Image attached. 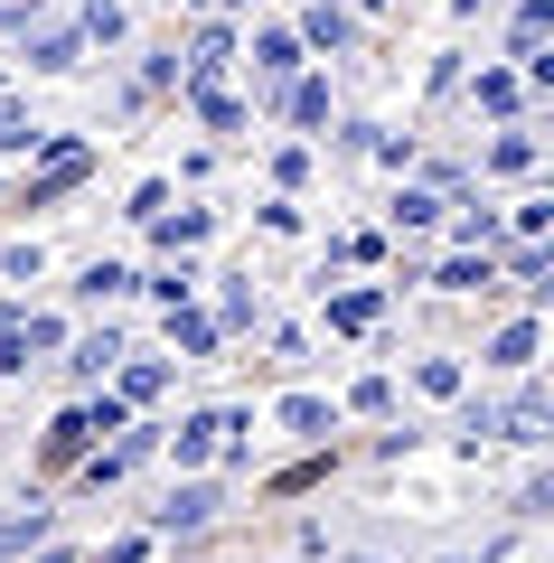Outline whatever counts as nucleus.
Instances as JSON below:
<instances>
[{"label": "nucleus", "mask_w": 554, "mask_h": 563, "mask_svg": "<svg viewBox=\"0 0 554 563\" xmlns=\"http://www.w3.org/2000/svg\"><path fill=\"white\" fill-rule=\"evenodd\" d=\"M85 169H95V151H85V141H47L39 169L20 179V207H57L66 188H85Z\"/></svg>", "instance_id": "obj_1"}, {"label": "nucleus", "mask_w": 554, "mask_h": 563, "mask_svg": "<svg viewBox=\"0 0 554 563\" xmlns=\"http://www.w3.org/2000/svg\"><path fill=\"white\" fill-rule=\"evenodd\" d=\"M47 347H66V320H10L0 329V376H29Z\"/></svg>", "instance_id": "obj_2"}, {"label": "nucleus", "mask_w": 554, "mask_h": 563, "mask_svg": "<svg viewBox=\"0 0 554 563\" xmlns=\"http://www.w3.org/2000/svg\"><path fill=\"white\" fill-rule=\"evenodd\" d=\"M226 66H236V29H226V20H207L198 38H188V66H178V85L198 95V85H217Z\"/></svg>", "instance_id": "obj_3"}, {"label": "nucleus", "mask_w": 554, "mask_h": 563, "mask_svg": "<svg viewBox=\"0 0 554 563\" xmlns=\"http://www.w3.org/2000/svg\"><path fill=\"white\" fill-rule=\"evenodd\" d=\"M292 38H301V57H338V47H348L357 29H348V10H338V0H311Z\"/></svg>", "instance_id": "obj_4"}, {"label": "nucleus", "mask_w": 554, "mask_h": 563, "mask_svg": "<svg viewBox=\"0 0 554 563\" xmlns=\"http://www.w3.org/2000/svg\"><path fill=\"white\" fill-rule=\"evenodd\" d=\"M113 357H122V329H85V339L76 347H66V376H76V385H95V376H113Z\"/></svg>", "instance_id": "obj_5"}, {"label": "nucleus", "mask_w": 554, "mask_h": 563, "mask_svg": "<svg viewBox=\"0 0 554 563\" xmlns=\"http://www.w3.org/2000/svg\"><path fill=\"white\" fill-rule=\"evenodd\" d=\"M85 451H95V422H85V404H76V413H57V422H47L39 461H47V470H66V461H85Z\"/></svg>", "instance_id": "obj_6"}, {"label": "nucleus", "mask_w": 554, "mask_h": 563, "mask_svg": "<svg viewBox=\"0 0 554 563\" xmlns=\"http://www.w3.org/2000/svg\"><path fill=\"white\" fill-rule=\"evenodd\" d=\"M76 47H85V38H76V20H57V29H39L20 57H29V76H66V66H76Z\"/></svg>", "instance_id": "obj_7"}, {"label": "nucleus", "mask_w": 554, "mask_h": 563, "mask_svg": "<svg viewBox=\"0 0 554 563\" xmlns=\"http://www.w3.org/2000/svg\"><path fill=\"white\" fill-rule=\"evenodd\" d=\"M254 76L263 85H292L301 76V38H292V29H254Z\"/></svg>", "instance_id": "obj_8"}, {"label": "nucleus", "mask_w": 554, "mask_h": 563, "mask_svg": "<svg viewBox=\"0 0 554 563\" xmlns=\"http://www.w3.org/2000/svg\"><path fill=\"white\" fill-rule=\"evenodd\" d=\"M226 432H245V413H188V422H178V461L198 470V461H207V451H217V442H226Z\"/></svg>", "instance_id": "obj_9"}, {"label": "nucleus", "mask_w": 554, "mask_h": 563, "mask_svg": "<svg viewBox=\"0 0 554 563\" xmlns=\"http://www.w3.org/2000/svg\"><path fill=\"white\" fill-rule=\"evenodd\" d=\"M207 517H217V488H207V479H188V488H170V507H160V526H170V536H198Z\"/></svg>", "instance_id": "obj_10"}, {"label": "nucleus", "mask_w": 554, "mask_h": 563, "mask_svg": "<svg viewBox=\"0 0 554 563\" xmlns=\"http://www.w3.org/2000/svg\"><path fill=\"white\" fill-rule=\"evenodd\" d=\"M535 347H545V329H535V320H508V329L489 339V366H508V376H526V366H535Z\"/></svg>", "instance_id": "obj_11"}, {"label": "nucleus", "mask_w": 554, "mask_h": 563, "mask_svg": "<svg viewBox=\"0 0 554 563\" xmlns=\"http://www.w3.org/2000/svg\"><path fill=\"white\" fill-rule=\"evenodd\" d=\"M76 38H85V47H122V38H132L122 0H85V10H76Z\"/></svg>", "instance_id": "obj_12"}, {"label": "nucleus", "mask_w": 554, "mask_h": 563, "mask_svg": "<svg viewBox=\"0 0 554 563\" xmlns=\"http://www.w3.org/2000/svg\"><path fill=\"white\" fill-rule=\"evenodd\" d=\"M517 103H526V76H517V66H479V113H498V122H508Z\"/></svg>", "instance_id": "obj_13"}, {"label": "nucleus", "mask_w": 554, "mask_h": 563, "mask_svg": "<svg viewBox=\"0 0 554 563\" xmlns=\"http://www.w3.org/2000/svg\"><path fill=\"white\" fill-rule=\"evenodd\" d=\"M377 310H385V291H329V329H338V339L377 329Z\"/></svg>", "instance_id": "obj_14"}, {"label": "nucleus", "mask_w": 554, "mask_h": 563, "mask_svg": "<svg viewBox=\"0 0 554 563\" xmlns=\"http://www.w3.org/2000/svg\"><path fill=\"white\" fill-rule=\"evenodd\" d=\"M433 291H498V263H489V254H452V263L433 273Z\"/></svg>", "instance_id": "obj_15"}, {"label": "nucleus", "mask_w": 554, "mask_h": 563, "mask_svg": "<svg viewBox=\"0 0 554 563\" xmlns=\"http://www.w3.org/2000/svg\"><path fill=\"white\" fill-rule=\"evenodd\" d=\"M170 347H188V357H217V320L178 301V310H170Z\"/></svg>", "instance_id": "obj_16"}, {"label": "nucleus", "mask_w": 554, "mask_h": 563, "mask_svg": "<svg viewBox=\"0 0 554 563\" xmlns=\"http://www.w3.org/2000/svg\"><path fill=\"white\" fill-rule=\"evenodd\" d=\"M282 113H292L301 132H311V122H329V85H319V76H292V85H282Z\"/></svg>", "instance_id": "obj_17"}, {"label": "nucleus", "mask_w": 554, "mask_h": 563, "mask_svg": "<svg viewBox=\"0 0 554 563\" xmlns=\"http://www.w3.org/2000/svg\"><path fill=\"white\" fill-rule=\"evenodd\" d=\"M47 141H57V132H39V122H29V113H20V103L0 95V151H29V161H39Z\"/></svg>", "instance_id": "obj_18"}, {"label": "nucleus", "mask_w": 554, "mask_h": 563, "mask_svg": "<svg viewBox=\"0 0 554 563\" xmlns=\"http://www.w3.org/2000/svg\"><path fill=\"white\" fill-rule=\"evenodd\" d=\"M141 291H151L160 310H178V301H188V291H198V273H188V254H178V263H160V273L141 282Z\"/></svg>", "instance_id": "obj_19"}, {"label": "nucleus", "mask_w": 554, "mask_h": 563, "mask_svg": "<svg viewBox=\"0 0 554 563\" xmlns=\"http://www.w3.org/2000/svg\"><path fill=\"white\" fill-rule=\"evenodd\" d=\"M113 291H132V273H122V263H85V273H76V301H113Z\"/></svg>", "instance_id": "obj_20"}, {"label": "nucleus", "mask_w": 554, "mask_h": 563, "mask_svg": "<svg viewBox=\"0 0 554 563\" xmlns=\"http://www.w3.org/2000/svg\"><path fill=\"white\" fill-rule=\"evenodd\" d=\"M207 207H178V217H160V244H170V254H188V244H207Z\"/></svg>", "instance_id": "obj_21"}, {"label": "nucleus", "mask_w": 554, "mask_h": 563, "mask_svg": "<svg viewBox=\"0 0 554 563\" xmlns=\"http://www.w3.org/2000/svg\"><path fill=\"white\" fill-rule=\"evenodd\" d=\"M188 103H198V122H207V132H236V122H245V103L226 95V85H198Z\"/></svg>", "instance_id": "obj_22"}, {"label": "nucleus", "mask_w": 554, "mask_h": 563, "mask_svg": "<svg viewBox=\"0 0 554 563\" xmlns=\"http://www.w3.org/2000/svg\"><path fill=\"white\" fill-rule=\"evenodd\" d=\"M282 422H292V432H301V442H319V432H329V404H319V395H292V404H282Z\"/></svg>", "instance_id": "obj_23"}, {"label": "nucleus", "mask_w": 554, "mask_h": 563, "mask_svg": "<svg viewBox=\"0 0 554 563\" xmlns=\"http://www.w3.org/2000/svg\"><path fill=\"white\" fill-rule=\"evenodd\" d=\"M489 169H508V179H517V169H535V132H498L489 141Z\"/></svg>", "instance_id": "obj_24"}, {"label": "nucleus", "mask_w": 554, "mask_h": 563, "mask_svg": "<svg viewBox=\"0 0 554 563\" xmlns=\"http://www.w3.org/2000/svg\"><path fill=\"white\" fill-rule=\"evenodd\" d=\"M160 385H170V366H160V357H141V366H122V404H151Z\"/></svg>", "instance_id": "obj_25"}, {"label": "nucleus", "mask_w": 554, "mask_h": 563, "mask_svg": "<svg viewBox=\"0 0 554 563\" xmlns=\"http://www.w3.org/2000/svg\"><path fill=\"white\" fill-rule=\"evenodd\" d=\"M414 385H423V395H442V404H452V395H460V357H423V366H414Z\"/></svg>", "instance_id": "obj_26"}, {"label": "nucleus", "mask_w": 554, "mask_h": 563, "mask_svg": "<svg viewBox=\"0 0 554 563\" xmlns=\"http://www.w3.org/2000/svg\"><path fill=\"white\" fill-rule=\"evenodd\" d=\"M395 225H414V235H423V225H442V198H433V188H404V198H395Z\"/></svg>", "instance_id": "obj_27"}, {"label": "nucleus", "mask_w": 554, "mask_h": 563, "mask_svg": "<svg viewBox=\"0 0 554 563\" xmlns=\"http://www.w3.org/2000/svg\"><path fill=\"white\" fill-rule=\"evenodd\" d=\"M39 273H47L39 244H10V254H0V282H39Z\"/></svg>", "instance_id": "obj_28"}, {"label": "nucleus", "mask_w": 554, "mask_h": 563, "mask_svg": "<svg viewBox=\"0 0 554 563\" xmlns=\"http://www.w3.org/2000/svg\"><path fill=\"white\" fill-rule=\"evenodd\" d=\"M132 217H141V225L170 217V179H141V188H132Z\"/></svg>", "instance_id": "obj_29"}, {"label": "nucleus", "mask_w": 554, "mask_h": 563, "mask_svg": "<svg viewBox=\"0 0 554 563\" xmlns=\"http://www.w3.org/2000/svg\"><path fill=\"white\" fill-rule=\"evenodd\" d=\"M348 404H357V413H385V404H395V385H385V376H357Z\"/></svg>", "instance_id": "obj_30"}, {"label": "nucleus", "mask_w": 554, "mask_h": 563, "mask_svg": "<svg viewBox=\"0 0 554 563\" xmlns=\"http://www.w3.org/2000/svg\"><path fill=\"white\" fill-rule=\"evenodd\" d=\"M122 413H132L122 395H95V404H85V422H95V442H104V432H122Z\"/></svg>", "instance_id": "obj_31"}, {"label": "nucleus", "mask_w": 554, "mask_h": 563, "mask_svg": "<svg viewBox=\"0 0 554 563\" xmlns=\"http://www.w3.org/2000/svg\"><path fill=\"white\" fill-rule=\"evenodd\" d=\"M319 479H329V461H292V470H282L273 488H282V498H292V488H319Z\"/></svg>", "instance_id": "obj_32"}, {"label": "nucleus", "mask_w": 554, "mask_h": 563, "mask_svg": "<svg viewBox=\"0 0 554 563\" xmlns=\"http://www.w3.org/2000/svg\"><path fill=\"white\" fill-rule=\"evenodd\" d=\"M95 563H151V536H122V544H104Z\"/></svg>", "instance_id": "obj_33"}, {"label": "nucleus", "mask_w": 554, "mask_h": 563, "mask_svg": "<svg viewBox=\"0 0 554 563\" xmlns=\"http://www.w3.org/2000/svg\"><path fill=\"white\" fill-rule=\"evenodd\" d=\"M198 10H207V20H226V10H245V0H198Z\"/></svg>", "instance_id": "obj_34"}, {"label": "nucleus", "mask_w": 554, "mask_h": 563, "mask_svg": "<svg viewBox=\"0 0 554 563\" xmlns=\"http://www.w3.org/2000/svg\"><path fill=\"white\" fill-rule=\"evenodd\" d=\"M39 563H76V554H66V544H47V554H39Z\"/></svg>", "instance_id": "obj_35"}, {"label": "nucleus", "mask_w": 554, "mask_h": 563, "mask_svg": "<svg viewBox=\"0 0 554 563\" xmlns=\"http://www.w3.org/2000/svg\"><path fill=\"white\" fill-rule=\"evenodd\" d=\"M367 10H385V0H367Z\"/></svg>", "instance_id": "obj_36"}, {"label": "nucleus", "mask_w": 554, "mask_h": 563, "mask_svg": "<svg viewBox=\"0 0 554 563\" xmlns=\"http://www.w3.org/2000/svg\"><path fill=\"white\" fill-rule=\"evenodd\" d=\"M357 563H377V554H357Z\"/></svg>", "instance_id": "obj_37"}]
</instances>
